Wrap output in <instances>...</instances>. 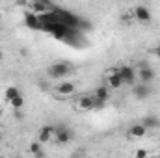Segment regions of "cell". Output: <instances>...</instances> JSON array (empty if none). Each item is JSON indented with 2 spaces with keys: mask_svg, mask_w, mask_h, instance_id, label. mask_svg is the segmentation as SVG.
<instances>
[{
  "mask_svg": "<svg viewBox=\"0 0 160 158\" xmlns=\"http://www.w3.org/2000/svg\"><path fill=\"white\" fill-rule=\"evenodd\" d=\"M73 140V130L69 128V126H65L63 123H60V125H54V143H58V145H65V143H69Z\"/></svg>",
  "mask_w": 160,
  "mask_h": 158,
  "instance_id": "2",
  "label": "cell"
},
{
  "mask_svg": "<svg viewBox=\"0 0 160 158\" xmlns=\"http://www.w3.org/2000/svg\"><path fill=\"white\" fill-rule=\"evenodd\" d=\"M38 86H39L41 91H52V84H50V80H39Z\"/></svg>",
  "mask_w": 160,
  "mask_h": 158,
  "instance_id": "19",
  "label": "cell"
},
{
  "mask_svg": "<svg viewBox=\"0 0 160 158\" xmlns=\"http://www.w3.org/2000/svg\"><path fill=\"white\" fill-rule=\"evenodd\" d=\"M52 7H54V4H47V2H39V0L30 2V4H28V11H30V13H34L36 17H43V15L50 13V11H52Z\"/></svg>",
  "mask_w": 160,
  "mask_h": 158,
  "instance_id": "8",
  "label": "cell"
},
{
  "mask_svg": "<svg viewBox=\"0 0 160 158\" xmlns=\"http://www.w3.org/2000/svg\"><path fill=\"white\" fill-rule=\"evenodd\" d=\"M75 73V65L71 62H56L52 63L48 69H47V75H48V80L52 78H67L69 75Z\"/></svg>",
  "mask_w": 160,
  "mask_h": 158,
  "instance_id": "1",
  "label": "cell"
},
{
  "mask_svg": "<svg viewBox=\"0 0 160 158\" xmlns=\"http://www.w3.org/2000/svg\"><path fill=\"white\" fill-rule=\"evenodd\" d=\"M75 91H77V86L73 82H60L58 86L52 87V95L56 99H67V97L75 95Z\"/></svg>",
  "mask_w": 160,
  "mask_h": 158,
  "instance_id": "4",
  "label": "cell"
},
{
  "mask_svg": "<svg viewBox=\"0 0 160 158\" xmlns=\"http://www.w3.org/2000/svg\"><path fill=\"white\" fill-rule=\"evenodd\" d=\"M134 156H136V158H147L149 155H147V151H145V149H138Z\"/></svg>",
  "mask_w": 160,
  "mask_h": 158,
  "instance_id": "20",
  "label": "cell"
},
{
  "mask_svg": "<svg viewBox=\"0 0 160 158\" xmlns=\"http://www.w3.org/2000/svg\"><path fill=\"white\" fill-rule=\"evenodd\" d=\"M145 134H147V128H145L142 123H136V125L128 126V130H127V138H128V140H140V138H143Z\"/></svg>",
  "mask_w": 160,
  "mask_h": 158,
  "instance_id": "11",
  "label": "cell"
},
{
  "mask_svg": "<svg viewBox=\"0 0 160 158\" xmlns=\"http://www.w3.org/2000/svg\"><path fill=\"white\" fill-rule=\"evenodd\" d=\"M118 73H119L121 77V82H123V86H136V69L134 67H130V65H121L119 69H118Z\"/></svg>",
  "mask_w": 160,
  "mask_h": 158,
  "instance_id": "7",
  "label": "cell"
},
{
  "mask_svg": "<svg viewBox=\"0 0 160 158\" xmlns=\"http://www.w3.org/2000/svg\"><path fill=\"white\" fill-rule=\"evenodd\" d=\"M130 13H132V19H134V21H138V22H142V24H149V22H151V19H153V15H151L149 7H147V6H142V4L134 6Z\"/></svg>",
  "mask_w": 160,
  "mask_h": 158,
  "instance_id": "5",
  "label": "cell"
},
{
  "mask_svg": "<svg viewBox=\"0 0 160 158\" xmlns=\"http://www.w3.org/2000/svg\"><path fill=\"white\" fill-rule=\"evenodd\" d=\"M104 82H106V86H108L110 89H119L121 86H123L118 69H108V71H104Z\"/></svg>",
  "mask_w": 160,
  "mask_h": 158,
  "instance_id": "9",
  "label": "cell"
},
{
  "mask_svg": "<svg viewBox=\"0 0 160 158\" xmlns=\"http://www.w3.org/2000/svg\"><path fill=\"white\" fill-rule=\"evenodd\" d=\"M132 93H134V97H136V99L143 101V99L151 97L153 89H151V86H147V84H136V86L132 87Z\"/></svg>",
  "mask_w": 160,
  "mask_h": 158,
  "instance_id": "12",
  "label": "cell"
},
{
  "mask_svg": "<svg viewBox=\"0 0 160 158\" xmlns=\"http://www.w3.org/2000/svg\"><path fill=\"white\" fill-rule=\"evenodd\" d=\"M153 54H155L157 58H160V45H158V47H155V48H153Z\"/></svg>",
  "mask_w": 160,
  "mask_h": 158,
  "instance_id": "21",
  "label": "cell"
},
{
  "mask_svg": "<svg viewBox=\"0 0 160 158\" xmlns=\"http://www.w3.org/2000/svg\"><path fill=\"white\" fill-rule=\"evenodd\" d=\"M30 153L36 158H45V151H43V147H41L39 141H32V143H30Z\"/></svg>",
  "mask_w": 160,
  "mask_h": 158,
  "instance_id": "17",
  "label": "cell"
},
{
  "mask_svg": "<svg viewBox=\"0 0 160 158\" xmlns=\"http://www.w3.org/2000/svg\"><path fill=\"white\" fill-rule=\"evenodd\" d=\"M2 58H4V56H2V50H0V62H2Z\"/></svg>",
  "mask_w": 160,
  "mask_h": 158,
  "instance_id": "23",
  "label": "cell"
},
{
  "mask_svg": "<svg viewBox=\"0 0 160 158\" xmlns=\"http://www.w3.org/2000/svg\"><path fill=\"white\" fill-rule=\"evenodd\" d=\"M9 104H11V108H13V110H21V108H22V104H24V97L21 95V97H17L15 101H11Z\"/></svg>",
  "mask_w": 160,
  "mask_h": 158,
  "instance_id": "18",
  "label": "cell"
},
{
  "mask_svg": "<svg viewBox=\"0 0 160 158\" xmlns=\"http://www.w3.org/2000/svg\"><path fill=\"white\" fill-rule=\"evenodd\" d=\"M136 78L140 80V84H151L153 80H155V71H153V67L149 65V63H145V62H140L138 63V67H136Z\"/></svg>",
  "mask_w": 160,
  "mask_h": 158,
  "instance_id": "3",
  "label": "cell"
},
{
  "mask_svg": "<svg viewBox=\"0 0 160 158\" xmlns=\"http://www.w3.org/2000/svg\"><path fill=\"white\" fill-rule=\"evenodd\" d=\"M22 93H21V89L17 87V86H9V87H6V91H4V97H6V101L8 102H11V101H15L17 97H21Z\"/></svg>",
  "mask_w": 160,
  "mask_h": 158,
  "instance_id": "15",
  "label": "cell"
},
{
  "mask_svg": "<svg viewBox=\"0 0 160 158\" xmlns=\"http://www.w3.org/2000/svg\"><path fill=\"white\" fill-rule=\"evenodd\" d=\"M142 125L149 130V128H157V126H160V119L155 117V116H147V117L142 119Z\"/></svg>",
  "mask_w": 160,
  "mask_h": 158,
  "instance_id": "16",
  "label": "cell"
},
{
  "mask_svg": "<svg viewBox=\"0 0 160 158\" xmlns=\"http://www.w3.org/2000/svg\"><path fill=\"white\" fill-rule=\"evenodd\" d=\"M147 158H158V156H147Z\"/></svg>",
  "mask_w": 160,
  "mask_h": 158,
  "instance_id": "24",
  "label": "cell"
},
{
  "mask_svg": "<svg viewBox=\"0 0 160 158\" xmlns=\"http://www.w3.org/2000/svg\"><path fill=\"white\" fill-rule=\"evenodd\" d=\"M73 108L77 112H91V110H95V99H93V95H82L78 99H75Z\"/></svg>",
  "mask_w": 160,
  "mask_h": 158,
  "instance_id": "6",
  "label": "cell"
},
{
  "mask_svg": "<svg viewBox=\"0 0 160 158\" xmlns=\"http://www.w3.org/2000/svg\"><path fill=\"white\" fill-rule=\"evenodd\" d=\"M110 95H112V89H110L106 84L99 86V87L95 89V93H93V97H95L99 102H108V101H110Z\"/></svg>",
  "mask_w": 160,
  "mask_h": 158,
  "instance_id": "13",
  "label": "cell"
},
{
  "mask_svg": "<svg viewBox=\"0 0 160 158\" xmlns=\"http://www.w3.org/2000/svg\"><path fill=\"white\" fill-rule=\"evenodd\" d=\"M24 24H26L30 30H43V24H41L39 17H36V15L30 13V11L24 13Z\"/></svg>",
  "mask_w": 160,
  "mask_h": 158,
  "instance_id": "14",
  "label": "cell"
},
{
  "mask_svg": "<svg viewBox=\"0 0 160 158\" xmlns=\"http://www.w3.org/2000/svg\"><path fill=\"white\" fill-rule=\"evenodd\" d=\"M52 140H54V125H43L38 132V141L43 145V143H48Z\"/></svg>",
  "mask_w": 160,
  "mask_h": 158,
  "instance_id": "10",
  "label": "cell"
},
{
  "mask_svg": "<svg viewBox=\"0 0 160 158\" xmlns=\"http://www.w3.org/2000/svg\"><path fill=\"white\" fill-rule=\"evenodd\" d=\"M0 158H4V156H0Z\"/></svg>",
  "mask_w": 160,
  "mask_h": 158,
  "instance_id": "26",
  "label": "cell"
},
{
  "mask_svg": "<svg viewBox=\"0 0 160 158\" xmlns=\"http://www.w3.org/2000/svg\"><path fill=\"white\" fill-rule=\"evenodd\" d=\"M0 136H2V130H0Z\"/></svg>",
  "mask_w": 160,
  "mask_h": 158,
  "instance_id": "25",
  "label": "cell"
},
{
  "mask_svg": "<svg viewBox=\"0 0 160 158\" xmlns=\"http://www.w3.org/2000/svg\"><path fill=\"white\" fill-rule=\"evenodd\" d=\"M2 116H4V110H2V108H0V117H2Z\"/></svg>",
  "mask_w": 160,
  "mask_h": 158,
  "instance_id": "22",
  "label": "cell"
}]
</instances>
